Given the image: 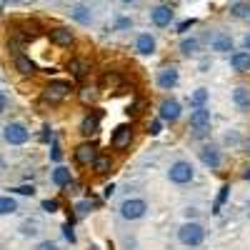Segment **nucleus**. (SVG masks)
Masks as SVG:
<instances>
[{
	"mask_svg": "<svg viewBox=\"0 0 250 250\" xmlns=\"http://www.w3.org/2000/svg\"><path fill=\"white\" fill-rule=\"evenodd\" d=\"M178 240L188 248H198L203 240H205V230L200 223H185L180 230H178Z\"/></svg>",
	"mask_w": 250,
	"mask_h": 250,
	"instance_id": "nucleus-1",
	"label": "nucleus"
},
{
	"mask_svg": "<svg viewBox=\"0 0 250 250\" xmlns=\"http://www.w3.org/2000/svg\"><path fill=\"white\" fill-rule=\"evenodd\" d=\"M193 165L188 163V160H178V163H173L170 165V170H168V178H170V183H175V185H185V183H190L193 180Z\"/></svg>",
	"mask_w": 250,
	"mask_h": 250,
	"instance_id": "nucleus-2",
	"label": "nucleus"
},
{
	"mask_svg": "<svg viewBox=\"0 0 250 250\" xmlns=\"http://www.w3.org/2000/svg\"><path fill=\"white\" fill-rule=\"evenodd\" d=\"M145 210H148V203L140 200V198H128L120 205V215L125 220H140L145 215Z\"/></svg>",
	"mask_w": 250,
	"mask_h": 250,
	"instance_id": "nucleus-3",
	"label": "nucleus"
},
{
	"mask_svg": "<svg viewBox=\"0 0 250 250\" xmlns=\"http://www.w3.org/2000/svg\"><path fill=\"white\" fill-rule=\"evenodd\" d=\"M3 138L10 145H23V143H28L30 133H28V128H25L23 123H8L5 130H3Z\"/></svg>",
	"mask_w": 250,
	"mask_h": 250,
	"instance_id": "nucleus-4",
	"label": "nucleus"
},
{
	"mask_svg": "<svg viewBox=\"0 0 250 250\" xmlns=\"http://www.w3.org/2000/svg\"><path fill=\"white\" fill-rule=\"evenodd\" d=\"M73 88H70V83H65V80H53L50 85L43 90V100H50V103H60L62 98H65L68 93H70Z\"/></svg>",
	"mask_w": 250,
	"mask_h": 250,
	"instance_id": "nucleus-5",
	"label": "nucleus"
},
{
	"mask_svg": "<svg viewBox=\"0 0 250 250\" xmlns=\"http://www.w3.org/2000/svg\"><path fill=\"white\" fill-rule=\"evenodd\" d=\"M180 103L178 100H163L160 103V110H158V115H160V120L163 123H175L178 118H180Z\"/></svg>",
	"mask_w": 250,
	"mask_h": 250,
	"instance_id": "nucleus-6",
	"label": "nucleus"
},
{
	"mask_svg": "<svg viewBox=\"0 0 250 250\" xmlns=\"http://www.w3.org/2000/svg\"><path fill=\"white\" fill-rule=\"evenodd\" d=\"M190 125H193L198 133H205L208 128H210V110H208L205 105L195 108V110L190 113Z\"/></svg>",
	"mask_w": 250,
	"mask_h": 250,
	"instance_id": "nucleus-7",
	"label": "nucleus"
},
{
	"mask_svg": "<svg viewBox=\"0 0 250 250\" xmlns=\"http://www.w3.org/2000/svg\"><path fill=\"white\" fill-rule=\"evenodd\" d=\"M150 20H153L158 28H168V25L173 23V10H170L168 5H155V8L150 10Z\"/></svg>",
	"mask_w": 250,
	"mask_h": 250,
	"instance_id": "nucleus-8",
	"label": "nucleus"
},
{
	"mask_svg": "<svg viewBox=\"0 0 250 250\" xmlns=\"http://www.w3.org/2000/svg\"><path fill=\"white\" fill-rule=\"evenodd\" d=\"M130 140H133V128H130V125H120V128H115V133H113V148L123 150V148H128V145H130Z\"/></svg>",
	"mask_w": 250,
	"mask_h": 250,
	"instance_id": "nucleus-9",
	"label": "nucleus"
},
{
	"mask_svg": "<svg viewBox=\"0 0 250 250\" xmlns=\"http://www.w3.org/2000/svg\"><path fill=\"white\" fill-rule=\"evenodd\" d=\"M200 160H203V165H208L210 170H218V168H220V163H223L218 148H213V145H205V148L200 150Z\"/></svg>",
	"mask_w": 250,
	"mask_h": 250,
	"instance_id": "nucleus-10",
	"label": "nucleus"
},
{
	"mask_svg": "<svg viewBox=\"0 0 250 250\" xmlns=\"http://www.w3.org/2000/svg\"><path fill=\"white\" fill-rule=\"evenodd\" d=\"M178 80H180V75H178V70L170 65V68H163L160 73H158V85L163 88V90H170V88H175L178 85Z\"/></svg>",
	"mask_w": 250,
	"mask_h": 250,
	"instance_id": "nucleus-11",
	"label": "nucleus"
},
{
	"mask_svg": "<svg viewBox=\"0 0 250 250\" xmlns=\"http://www.w3.org/2000/svg\"><path fill=\"white\" fill-rule=\"evenodd\" d=\"M95 155H98V148L93 143H83V145H78V150H75V163H80V165H90L93 160H95Z\"/></svg>",
	"mask_w": 250,
	"mask_h": 250,
	"instance_id": "nucleus-12",
	"label": "nucleus"
},
{
	"mask_svg": "<svg viewBox=\"0 0 250 250\" xmlns=\"http://www.w3.org/2000/svg\"><path fill=\"white\" fill-rule=\"evenodd\" d=\"M135 50H138L140 55H153V53H155V38H153L150 33L138 35V40H135Z\"/></svg>",
	"mask_w": 250,
	"mask_h": 250,
	"instance_id": "nucleus-13",
	"label": "nucleus"
},
{
	"mask_svg": "<svg viewBox=\"0 0 250 250\" xmlns=\"http://www.w3.org/2000/svg\"><path fill=\"white\" fill-rule=\"evenodd\" d=\"M15 70L23 75V78H33L35 75V62L28 55H18L15 58Z\"/></svg>",
	"mask_w": 250,
	"mask_h": 250,
	"instance_id": "nucleus-14",
	"label": "nucleus"
},
{
	"mask_svg": "<svg viewBox=\"0 0 250 250\" xmlns=\"http://www.w3.org/2000/svg\"><path fill=\"white\" fill-rule=\"evenodd\" d=\"M230 65H233V70H238V73H248V70H250V53H248V50L233 53V55H230Z\"/></svg>",
	"mask_w": 250,
	"mask_h": 250,
	"instance_id": "nucleus-15",
	"label": "nucleus"
},
{
	"mask_svg": "<svg viewBox=\"0 0 250 250\" xmlns=\"http://www.w3.org/2000/svg\"><path fill=\"white\" fill-rule=\"evenodd\" d=\"M50 180H53V185H58V188H68V185L73 183V175H70L68 168L58 165V168L53 170V175H50Z\"/></svg>",
	"mask_w": 250,
	"mask_h": 250,
	"instance_id": "nucleus-16",
	"label": "nucleus"
},
{
	"mask_svg": "<svg viewBox=\"0 0 250 250\" xmlns=\"http://www.w3.org/2000/svg\"><path fill=\"white\" fill-rule=\"evenodd\" d=\"M233 103L240 108V110H250V88L240 85L233 90Z\"/></svg>",
	"mask_w": 250,
	"mask_h": 250,
	"instance_id": "nucleus-17",
	"label": "nucleus"
},
{
	"mask_svg": "<svg viewBox=\"0 0 250 250\" xmlns=\"http://www.w3.org/2000/svg\"><path fill=\"white\" fill-rule=\"evenodd\" d=\"M210 48L218 50V53H228V50H233V40H230V35L218 33V35L210 38Z\"/></svg>",
	"mask_w": 250,
	"mask_h": 250,
	"instance_id": "nucleus-18",
	"label": "nucleus"
},
{
	"mask_svg": "<svg viewBox=\"0 0 250 250\" xmlns=\"http://www.w3.org/2000/svg\"><path fill=\"white\" fill-rule=\"evenodd\" d=\"M50 40H53L55 45H62V48H65V45L73 43V33H70L68 28H55V30H50Z\"/></svg>",
	"mask_w": 250,
	"mask_h": 250,
	"instance_id": "nucleus-19",
	"label": "nucleus"
},
{
	"mask_svg": "<svg viewBox=\"0 0 250 250\" xmlns=\"http://www.w3.org/2000/svg\"><path fill=\"white\" fill-rule=\"evenodd\" d=\"M70 15L78 20L80 25H90V23H93V13H90L85 5H75V8L70 10Z\"/></svg>",
	"mask_w": 250,
	"mask_h": 250,
	"instance_id": "nucleus-20",
	"label": "nucleus"
},
{
	"mask_svg": "<svg viewBox=\"0 0 250 250\" xmlns=\"http://www.w3.org/2000/svg\"><path fill=\"white\" fill-rule=\"evenodd\" d=\"M98 125H100V118L98 115H85V118H83V123H80V133L83 135H93V133H98Z\"/></svg>",
	"mask_w": 250,
	"mask_h": 250,
	"instance_id": "nucleus-21",
	"label": "nucleus"
},
{
	"mask_svg": "<svg viewBox=\"0 0 250 250\" xmlns=\"http://www.w3.org/2000/svg\"><path fill=\"white\" fill-rule=\"evenodd\" d=\"M93 168H95V173L105 175V173L113 168V160H110L108 155H95V160H93Z\"/></svg>",
	"mask_w": 250,
	"mask_h": 250,
	"instance_id": "nucleus-22",
	"label": "nucleus"
},
{
	"mask_svg": "<svg viewBox=\"0 0 250 250\" xmlns=\"http://www.w3.org/2000/svg\"><path fill=\"white\" fill-rule=\"evenodd\" d=\"M18 210V203L10 195H0V215H13Z\"/></svg>",
	"mask_w": 250,
	"mask_h": 250,
	"instance_id": "nucleus-23",
	"label": "nucleus"
},
{
	"mask_svg": "<svg viewBox=\"0 0 250 250\" xmlns=\"http://www.w3.org/2000/svg\"><path fill=\"white\" fill-rule=\"evenodd\" d=\"M68 70H70V75H73V78H83V75L88 73V65H85L83 60H78V58H75V60H70V62H68Z\"/></svg>",
	"mask_w": 250,
	"mask_h": 250,
	"instance_id": "nucleus-24",
	"label": "nucleus"
},
{
	"mask_svg": "<svg viewBox=\"0 0 250 250\" xmlns=\"http://www.w3.org/2000/svg\"><path fill=\"white\" fill-rule=\"evenodd\" d=\"M180 50H183L185 55H195V53H198V40H195V38H185L183 43H180Z\"/></svg>",
	"mask_w": 250,
	"mask_h": 250,
	"instance_id": "nucleus-25",
	"label": "nucleus"
},
{
	"mask_svg": "<svg viewBox=\"0 0 250 250\" xmlns=\"http://www.w3.org/2000/svg\"><path fill=\"white\" fill-rule=\"evenodd\" d=\"M205 100H208V90H205V88H198V90L190 95V105L200 108V105H205Z\"/></svg>",
	"mask_w": 250,
	"mask_h": 250,
	"instance_id": "nucleus-26",
	"label": "nucleus"
},
{
	"mask_svg": "<svg viewBox=\"0 0 250 250\" xmlns=\"http://www.w3.org/2000/svg\"><path fill=\"white\" fill-rule=\"evenodd\" d=\"M228 193H230V188H228V185H223L220 188V195H218V200H215V208H213V213H220V205L228 200Z\"/></svg>",
	"mask_w": 250,
	"mask_h": 250,
	"instance_id": "nucleus-27",
	"label": "nucleus"
},
{
	"mask_svg": "<svg viewBox=\"0 0 250 250\" xmlns=\"http://www.w3.org/2000/svg\"><path fill=\"white\" fill-rule=\"evenodd\" d=\"M95 98H98L95 88H83V90H80V100H83V103H93Z\"/></svg>",
	"mask_w": 250,
	"mask_h": 250,
	"instance_id": "nucleus-28",
	"label": "nucleus"
},
{
	"mask_svg": "<svg viewBox=\"0 0 250 250\" xmlns=\"http://www.w3.org/2000/svg\"><path fill=\"white\" fill-rule=\"evenodd\" d=\"M50 160H62V150H60V143L58 140H53V145H50Z\"/></svg>",
	"mask_w": 250,
	"mask_h": 250,
	"instance_id": "nucleus-29",
	"label": "nucleus"
},
{
	"mask_svg": "<svg viewBox=\"0 0 250 250\" xmlns=\"http://www.w3.org/2000/svg\"><path fill=\"white\" fill-rule=\"evenodd\" d=\"M93 208H95V200H83V203H78L75 205V210L83 215V213H88V210H93Z\"/></svg>",
	"mask_w": 250,
	"mask_h": 250,
	"instance_id": "nucleus-30",
	"label": "nucleus"
},
{
	"mask_svg": "<svg viewBox=\"0 0 250 250\" xmlns=\"http://www.w3.org/2000/svg\"><path fill=\"white\" fill-rule=\"evenodd\" d=\"M43 210L45 213H58L60 210V203L58 200H43Z\"/></svg>",
	"mask_w": 250,
	"mask_h": 250,
	"instance_id": "nucleus-31",
	"label": "nucleus"
},
{
	"mask_svg": "<svg viewBox=\"0 0 250 250\" xmlns=\"http://www.w3.org/2000/svg\"><path fill=\"white\" fill-rule=\"evenodd\" d=\"M248 10H250V5H245V3L233 5V15H235V18H245V15H248Z\"/></svg>",
	"mask_w": 250,
	"mask_h": 250,
	"instance_id": "nucleus-32",
	"label": "nucleus"
},
{
	"mask_svg": "<svg viewBox=\"0 0 250 250\" xmlns=\"http://www.w3.org/2000/svg\"><path fill=\"white\" fill-rule=\"evenodd\" d=\"M38 233V223L30 220V223H23V235H35Z\"/></svg>",
	"mask_w": 250,
	"mask_h": 250,
	"instance_id": "nucleus-33",
	"label": "nucleus"
},
{
	"mask_svg": "<svg viewBox=\"0 0 250 250\" xmlns=\"http://www.w3.org/2000/svg\"><path fill=\"white\" fill-rule=\"evenodd\" d=\"M160 130H163V120L158 118V120H153V123H150L148 133H150V135H160Z\"/></svg>",
	"mask_w": 250,
	"mask_h": 250,
	"instance_id": "nucleus-34",
	"label": "nucleus"
},
{
	"mask_svg": "<svg viewBox=\"0 0 250 250\" xmlns=\"http://www.w3.org/2000/svg\"><path fill=\"white\" fill-rule=\"evenodd\" d=\"M15 193H20V195H33L35 188H33V185H20V188H15Z\"/></svg>",
	"mask_w": 250,
	"mask_h": 250,
	"instance_id": "nucleus-35",
	"label": "nucleus"
},
{
	"mask_svg": "<svg viewBox=\"0 0 250 250\" xmlns=\"http://www.w3.org/2000/svg\"><path fill=\"white\" fill-rule=\"evenodd\" d=\"M35 250H60V248H58L55 243H50V240H43V243H40Z\"/></svg>",
	"mask_w": 250,
	"mask_h": 250,
	"instance_id": "nucleus-36",
	"label": "nucleus"
},
{
	"mask_svg": "<svg viewBox=\"0 0 250 250\" xmlns=\"http://www.w3.org/2000/svg\"><path fill=\"white\" fill-rule=\"evenodd\" d=\"M62 235H65V240H68V243H75V233H73V228H70V225L62 228Z\"/></svg>",
	"mask_w": 250,
	"mask_h": 250,
	"instance_id": "nucleus-37",
	"label": "nucleus"
},
{
	"mask_svg": "<svg viewBox=\"0 0 250 250\" xmlns=\"http://www.w3.org/2000/svg\"><path fill=\"white\" fill-rule=\"evenodd\" d=\"M115 28H118V30H123V28H133V20H128V18H120L118 23H115Z\"/></svg>",
	"mask_w": 250,
	"mask_h": 250,
	"instance_id": "nucleus-38",
	"label": "nucleus"
},
{
	"mask_svg": "<svg viewBox=\"0 0 250 250\" xmlns=\"http://www.w3.org/2000/svg\"><path fill=\"white\" fill-rule=\"evenodd\" d=\"M193 25H195V20H183V23L178 25V30H180V33H185L188 28H193Z\"/></svg>",
	"mask_w": 250,
	"mask_h": 250,
	"instance_id": "nucleus-39",
	"label": "nucleus"
},
{
	"mask_svg": "<svg viewBox=\"0 0 250 250\" xmlns=\"http://www.w3.org/2000/svg\"><path fill=\"white\" fill-rule=\"evenodd\" d=\"M5 108H8V98L0 93V110H5Z\"/></svg>",
	"mask_w": 250,
	"mask_h": 250,
	"instance_id": "nucleus-40",
	"label": "nucleus"
},
{
	"mask_svg": "<svg viewBox=\"0 0 250 250\" xmlns=\"http://www.w3.org/2000/svg\"><path fill=\"white\" fill-rule=\"evenodd\" d=\"M113 193H115V188H113V185H108V188H105V198H110Z\"/></svg>",
	"mask_w": 250,
	"mask_h": 250,
	"instance_id": "nucleus-41",
	"label": "nucleus"
},
{
	"mask_svg": "<svg viewBox=\"0 0 250 250\" xmlns=\"http://www.w3.org/2000/svg\"><path fill=\"white\" fill-rule=\"evenodd\" d=\"M243 43H245V50H248V53H250V33H248V35H245V40H243Z\"/></svg>",
	"mask_w": 250,
	"mask_h": 250,
	"instance_id": "nucleus-42",
	"label": "nucleus"
},
{
	"mask_svg": "<svg viewBox=\"0 0 250 250\" xmlns=\"http://www.w3.org/2000/svg\"><path fill=\"white\" fill-rule=\"evenodd\" d=\"M120 3H135V0H120Z\"/></svg>",
	"mask_w": 250,
	"mask_h": 250,
	"instance_id": "nucleus-43",
	"label": "nucleus"
},
{
	"mask_svg": "<svg viewBox=\"0 0 250 250\" xmlns=\"http://www.w3.org/2000/svg\"><path fill=\"white\" fill-rule=\"evenodd\" d=\"M245 148H248V153H250V140H248V143H245Z\"/></svg>",
	"mask_w": 250,
	"mask_h": 250,
	"instance_id": "nucleus-44",
	"label": "nucleus"
},
{
	"mask_svg": "<svg viewBox=\"0 0 250 250\" xmlns=\"http://www.w3.org/2000/svg\"><path fill=\"white\" fill-rule=\"evenodd\" d=\"M245 178H248V180H250V168H248V173H245Z\"/></svg>",
	"mask_w": 250,
	"mask_h": 250,
	"instance_id": "nucleus-45",
	"label": "nucleus"
},
{
	"mask_svg": "<svg viewBox=\"0 0 250 250\" xmlns=\"http://www.w3.org/2000/svg\"><path fill=\"white\" fill-rule=\"evenodd\" d=\"M10 3H23V0H10Z\"/></svg>",
	"mask_w": 250,
	"mask_h": 250,
	"instance_id": "nucleus-46",
	"label": "nucleus"
},
{
	"mask_svg": "<svg viewBox=\"0 0 250 250\" xmlns=\"http://www.w3.org/2000/svg\"><path fill=\"white\" fill-rule=\"evenodd\" d=\"M0 168H3V155H0Z\"/></svg>",
	"mask_w": 250,
	"mask_h": 250,
	"instance_id": "nucleus-47",
	"label": "nucleus"
},
{
	"mask_svg": "<svg viewBox=\"0 0 250 250\" xmlns=\"http://www.w3.org/2000/svg\"><path fill=\"white\" fill-rule=\"evenodd\" d=\"M248 215H250V203H248Z\"/></svg>",
	"mask_w": 250,
	"mask_h": 250,
	"instance_id": "nucleus-48",
	"label": "nucleus"
},
{
	"mask_svg": "<svg viewBox=\"0 0 250 250\" xmlns=\"http://www.w3.org/2000/svg\"><path fill=\"white\" fill-rule=\"evenodd\" d=\"M245 18H248V20H250V10H248V15H245Z\"/></svg>",
	"mask_w": 250,
	"mask_h": 250,
	"instance_id": "nucleus-49",
	"label": "nucleus"
}]
</instances>
